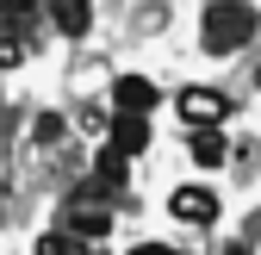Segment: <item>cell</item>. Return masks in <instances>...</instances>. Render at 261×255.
Returning <instances> with one entry per match:
<instances>
[{
  "label": "cell",
  "mask_w": 261,
  "mask_h": 255,
  "mask_svg": "<svg viewBox=\"0 0 261 255\" xmlns=\"http://www.w3.org/2000/svg\"><path fill=\"white\" fill-rule=\"evenodd\" d=\"M255 81H261V69H255Z\"/></svg>",
  "instance_id": "7c38bea8"
},
{
  "label": "cell",
  "mask_w": 261,
  "mask_h": 255,
  "mask_svg": "<svg viewBox=\"0 0 261 255\" xmlns=\"http://www.w3.org/2000/svg\"><path fill=\"white\" fill-rule=\"evenodd\" d=\"M255 25H261V13L249 7V0H212L205 19H199V44L212 56H230V50H243L255 38Z\"/></svg>",
  "instance_id": "6da1fadb"
},
{
  "label": "cell",
  "mask_w": 261,
  "mask_h": 255,
  "mask_svg": "<svg viewBox=\"0 0 261 255\" xmlns=\"http://www.w3.org/2000/svg\"><path fill=\"white\" fill-rule=\"evenodd\" d=\"M93 181H100L106 193H118V187H124V156H112V149H100V168H93Z\"/></svg>",
  "instance_id": "30bf717a"
},
{
  "label": "cell",
  "mask_w": 261,
  "mask_h": 255,
  "mask_svg": "<svg viewBox=\"0 0 261 255\" xmlns=\"http://www.w3.org/2000/svg\"><path fill=\"white\" fill-rule=\"evenodd\" d=\"M62 231H69L75 243H87V249H93V243L112 231V212H106V206H93V199H75V206H69V224H62Z\"/></svg>",
  "instance_id": "277c9868"
},
{
  "label": "cell",
  "mask_w": 261,
  "mask_h": 255,
  "mask_svg": "<svg viewBox=\"0 0 261 255\" xmlns=\"http://www.w3.org/2000/svg\"><path fill=\"white\" fill-rule=\"evenodd\" d=\"M130 255H174V249H162V243H143V249H130Z\"/></svg>",
  "instance_id": "8fae6325"
},
{
  "label": "cell",
  "mask_w": 261,
  "mask_h": 255,
  "mask_svg": "<svg viewBox=\"0 0 261 255\" xmlns=\"http://www.w3.org/2000/svg\"><path fill=\"white\" fill-rule=\"evenodd\" d=\"M180 118H187V131H218L224 118H230V93H218V87H180Z\"/></svg>",
  "instance_id": "7a4b0ae2"
},
{
  "label": "cell",
  "mask_w": 261,
  "mask_h": 255,
  "mask_svg": "<svg viewBox=\"0 0 261 255\" xmlns=\"http://www.w3.org/2000/svg\"><path fill=\"white\" fill-rule=\"evenodd\" d=\"M112 156H124V162H130V156H143L149 149V118H130V112H118L112 118V143H106Z\"/></svg>",
  "instance_id": "8992f818"
},
{
  "label": "cell",
  "mask_w": 261,
  "mask_h": 255,
  "mask_svg": "<svg viewBox=\"0 0 261 255\" xmlns=\"http://www.w3.org/2000/svg\"><path fill=\"white\" fill-rule=\"evenodd\" d=\"M187 156H193L199 168H218L224 156H230V143H224L218 131H193V137H187Z\"/></svg>",
  "instance_id": "ba28073f"
},
{
  "label": "cell",
  "mask_w": 261,
  "mask_h": 255,
  "mask_svg": "<svg viewBox=\"0 0 261 255\" xmlns=\"http://www.w3.org/2000/svg\"><path fill=\"white\" fill-rule=\"evenodd\" d=\"M168 212L180 218V224H212V218H218V193H212V187H174Z\"/></svg>",
  "instance_id": "5b68a950"
},
{
  "label": "cell",
  "mask_w": 261,
  "mask_h": 255,
  "mask_svg": "<svg viewBox=\"0 0 261 255\" xmlns=\"http://www.w3.org/2000/svg\"><path fill=\"white\" fill-rule=\"evenodd\" d=\"M155 100H162V93H155V81H149V75H118V81H112V106H118V112H130V118H149V112H155Z\"/></svg>",
  "instance_id": "3957f363"
},
{
  "label": "cell",
  "mask_w": 261,
  "mask_h": 255,
  "mask_svg": "<svg viewBox=\"0 0 261 255\" xmlns=\"http://www.w3.org/2000/svg\"><path fill=\"white\" fill-rule=\"evenodd\" d=\"M38 255H93V249L75 243L69 231H44V237H38Z\"/></svg>",
  "instance_id": "9c48e42d"
},
{
  "label": "cell",
  "mask_w": 261,
  "mask_h": 255,
  "mask_svg": "<svg viewBox=\"0 0 261 255\" xmlns=\"http://www.w3.org/2000/svg\"><path fill=\"white\" fill-rule=\"evenodd\" d=\"M50 25L62 31V38H87L93 7H87V0H50Z\"/></svg>",
  "instance_id": "52a82bcc"
}]
</instances>
